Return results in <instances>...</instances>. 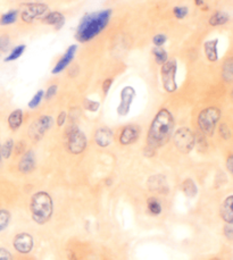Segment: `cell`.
I'll use <instances>...</instances> for the list:
<instances>
[{
  "instance_id": "obj_1",
  "label": "cell",
  "mask_w": 233,
  "mask_h": 260,
  "mask_svg": "<svg viewBox=\"0 0 233 260\" xmlns=\"http://www.w3.org/2000/svg\"><path fill=\"white\" fill-rule=\"evenodd\" d=\"M174 117L173 114L167 108L159 109L155 115L154 119L150 123L147 134V146H145L143 153L147 157H153L156 150L164 147L174 133Z\"/></svg>"
},
{
  "instance_id": "obj_2",
  "label": "cell",
  "mask_w": 233,
  "mask_h": 260,
  "mask_svg": "<svg viewBox=\"0 0 233 260\" xmlns=\"http://www.w3.org/2000/svg\"><path fill=\"white\" fill-rule=\"evenodd\" d=\"M111 9L86 13L81 18L75 30V39L80 43H86L98 37L108 26L111 18Z\"/></svg>"
},
{
  "instance_id": "obj_3",
  "label": "cell",
  "mask_w": 233,
  "mask_h": 260,
  "mask_svg": "<svg viewBox=\"0 0 233 260\" xmlns=\"http://www.w3.org/2000/svg\"><path fill=\"white\" fill-rule=\"evenodd\" d=\"M30 211L33 221L45 225L54 215V200L46 191H38L31 197Z\"/></svg>"
},
{
  "instance_id": "obj_4",
  "label": "cell",
  "mask_w": 233,
  "mask_h": 260,
  "mask_svg": "<svg viewBox=\"0 0 233 260\" xmlns=\"http://www.w3.org/2000/svg\"><path fill=\"white\" fill-rule=\"evenodd\" d=\"M222 116L221 109L216 106H210V107L203 108L199 113L197 117L198 127L200 129L201 134L205 137H213L215 133V129L218 122Z\"/></svg>"
},
{
  "instance_id": "obj_5",
  "label": "cell",
  "mask_w": 233,
  "mask_h": 260,
  "mask_svg": "<svg viewBox=\"0 0 233 260\" xmlns=\"http://www.w3.org/2000/svg\"><path fill=\"white\" fill-rule=\"evenodd\" d=\"M66 147L72 155H81L88 146L85 134L81 131L79 126L72 124L66 129Z\"/></svg>"
},
{
  "instance_id": "obj_6",
  "label": "cell",
  "mask_w": 233,
  "mask_h": 260,
  "mask_svg": "<svg viewBox=\"0 0 233 260\" xmlns=\"http://www.w3.org/2000/svg\"><path fill=\"white\" fill-rule=\"evenodd\" d=\"M48 5L40 2H28L22 5L19 16L23 23L32 24L38 21H42L48 13H49Z\"/></svg>"
},
{
  "instance_id": "obj_7",
  "label": "cell",
  "mask_w": 233,
  "mask_h": 260,
  "mask_svg": "<svg viewBox=\"0 0 233 260\" xmlns=\"http://www.w3.org/2000/svg\"><path fill=\"white\" fill-rule=\"evenodd\" d=\"M161 81L163 89L168 93H174L178 90V60L177 59H168L165 64L161 66Z\"/></svg>"
},
{
  "instance_id": "obj_8",
  "label": "cell",
  "mask_w": 233,
  "mask_h": 260,
  "mask_svg": "<svg viewBox=\"0 0 233 260\" xmlns=\"http://www.w3.org/2000/svg\"><path fill=\"white\" fill-rule=\"evenodd\" d=\"M172 137L174 146L184 155L190 153L193 150V148L196 147V134L187 126L178 128Z\"/></svg>"
},
{
  "instance_id": "obj_9",
  "label": "cell",
  "mask_w": 233,
  "mask_h": 260,
  "mask_svg": "<svg viewBox=\"0 0 233 260\" xmlns=\"http://www.w3.org/2000/svg\"><path fill=\"white\" fill-rule=\"evenodd\" d=\"M54 125V118L50 115H41L28 127V137L32 141H40L45 134L49 131Z\"/></svg>"
},
{
  "instance_id": "obj_10",
  "label": "cell",
  "mask_w": 233,
  "mask_h": 260,
  "mask_svg": "<svg viewBox=\"0 0 233 260\" xmlns=\"http://www.w3.org/2000/svg\"><path fill=\"white\" fill-rule=\"evenodd\" d=\"M137 97V91L131 85H126L121 90L120 93V105L116 108V112L118 115L121 117L126 116L130 113L131 106H132L133 101Z\"/></svg>"
},
{
  "instance_id": "obj_11",
  "label": "cell",
  "mask_w": 233,
  "mask_h": 260,
  "mask_svg": "<svg viewBox=\"0 0 233 260\" xmlns=\"http://www.w3.org/2000/svg\"><path fill=\"white\" fill-rule=\"evenodd\" d=\"M13 247L18 253H30L35 247V239L30 233L21 232L16 234L13 239Z\"/></svg>"
},
{
  "instance_id": "obj_12",
  "label": "cell",
  "mask_w": 233,
  "mask_h": 260,
  "mask_svg": "<svg viewBox=\"0 0 233 260\" xmlns=\"http://www.w3.org/2000/svg\"><path fill=\"white\" fill-rule=\"evenodd\" d=\"M76 51H77V45H71L67 47L64 55L57 60L54 69L51 70V74L57 75V74H61L62 72H64L67 67L72 64V61L76 55Z\"/></svg>"
},
{
  "instance_id": "obj_13",
  "label": "cell",
  "mask_w": 233,
  "mask_h": 260,
  "mask_svg": "<svg viewBox=\"0 0 233 260\" xmlns=\"http://www.w3.org/2000/svg\"><path fill=\"white\" fill-rule=\"evenodd\" d=\"M147 186L150 192L159 194H167L169 191L166 176L163 174H155L150 176L147 181Z\"/></svg>"
},
{
  "instance_id": "obj_14",
  "label": "cell",
  "mask_w": 233,
  "mask_h": 260,
  "mask_svg": "<svg viewBox=\"0 0 233 260\" xmlns=\"http://www.w3.org/2000/svg\"><path fill=\"white\" fill-rule=\"evenodd\" d=\"M140 137V127L138 125H126L122 128V131L120 133L119 141L122 146H130V144H133L138 141Z\"/></svg>"
},
{
  "instance_id": "obj_15",
  "label": "cell",
  "mask_w": 233,
  "mask_h": 260,
  "mask_svg": "<svg viewBox=\"0 0 233 260\" xmlns=\"http://www.w3.org/2000/svg\"><path fill=\"white\" fill-rule=\"evenodd\" d=\"M37 160H36V153L32 150H27L22 155L21 159L18 161V171L22 174H30L36 170Z\"/></svg>"
},
{
  "instance_id": "obj_16",
  "label": "cell",
  "mask_w": 233,
  "mask_h": 260,
  "mask_svg": "<svg viewBox=\"0 0 233 260\" xmlns=\"http://www.w3.org/2000/svg\"><path fill=\"white\" fill-rule=\"evenodd\" d=\"M114 140V132L113 129L107 126L99 127L95 132V142L100 148L109 147Z\"/></svg>"
},
{
  "instance_id": "obj_17",
  "label": "cell",
  "mask_w": 233,
  "mask_h": 260,
  "mask_svg": "<svg viewBox=\"0 0 233 260\" xmlns=\"http://www.w3.org/2000/svg\"><path fill=\"white\" fill-rule=\"evenodd\" d=\"M41 22L43 24H46V25L52 26L56 31H60V30H62L63 27H64L66 18L64 16V14L55 11V12L48 13L47 15L42 18Z\"/></svg>"
},
{
  "instance_id": "obj_18",
  "label": "cell",
  "mask_w": 233,
  "mask_h": 260,
  "mask_svg": "<svg viewBox=\"0 0 233 260\" xmlns=\"http://www.w3.org/2000/svg\"><path fill=\"white\" fill-rule=\"evenodd\" d=\"M220 216L226 224L233 225V194L227 196L220 207Z\"/></svg>"
},
{
  "instance_id": "obj_19",
  "label": "cell",
  "mask_w": 233,
  "mask_h": 260,
  "mask_svg": "<svg viewBox=\"0 0 233 260\" xmlns=\"http://www.w3.org/2000/svg\"><path fill=\"white\" fill-rule=\"evenodd\" d=\"M218 39L207 40L203 43V52L208 61L215 62L218 60Z\"/></svg>"
},
{
  "instance_id": "obj_20",
  "label": "cell",
  "mask_w": 233,
  "mask_h": 260,
  "mask_svg": "<svg viewBox=\"0 0 233 260\" xmlns=\"http://www.w3.org/2000/svg\"><path fill=\"white\" fill-rule=\"evenodd\" d=\"M23 118H24V114L22 109H15L9 114V116L7 118V123L9 128L12 131H17V129L22 126L23 124Z\"/></svg>"
},
{
  "instance_id": "obj_21",
  "label": "cell",
  "mask_w": 233,
  "mask_h": 260,
  "mask_svg": "<svg viewBox=\"0 0 233 260\" xmlns=\"http://www.w3.org/2000/svg\"><path fill=\"white\" fill-rule=\"evenodd\" d=\"M230 21V15L225 12H216L208 20L211 26H222Z\"/></svg>"
},
{
  "instance_id": "obj_22",
  "label": "cell",
  "mask_w": 233,
  "mask_h": 260,
  "mask_svg": "<svg viewBox=\"0 0 233 260\" xmlns=\"http://www.w3.org/2000/svg\"><path fill=\"white\" fill-rule=\"evenodd\" d=\"M181 190L188 198H195L198 194L197 184L192 179H186L181 184Z\"/></svg>"
},
{
  "instance_id": "obj_23",
  "label": "cell",
  "mask_w": 233,
  "mask_h": 260,
  "mask_svg": "<svg viewBox=\"0 0 233 260\" xmlns=\"http://www.w3.org/2000/svg\"><path fill=\"white\" fill-rule=\"evenodd\" d=\"M222 79L226 83H233V57L227 58L222 65Z\"/></svg>"
},
{
  "instance_id": "obj_24",
  "label": "cell",
  "mask_w": 233,
  "mask_h": 260,
  "mask_svg": "<svg viewBox=\"0 0 233 260\" xmlns=\"http://www.w3.org/2000/svg\"><path fill=\"white\" fill-rule=\"evenodd\" d=\"M19 16V12L17 9H11L6 13H4L2 16H0V25L2 26H8L12 25V24L17 21Z\"/></svg>"
},
{
  "instance_id": "obj_25",
  "label": "cell",
  "mask_w": 233,
  "mask_h": 260,
  "mask_svg": "<svg viewBox=\"0 0 233 260\" xmlns=\"http://www.w3.org/2000/svg\"><path fill=\"white\" fill-rule=\"evenodd\" d=\"M152 54L154 56L155 61H156V64L159 66H162L169 59L167 51L165 50L163 47H154L152 50Z\"/></svg>"
},
{
  "instance_id": "obj_26",
  "label": "cell",
  "mask_w": 233,
  "mask_h": 260,
  "mask_svg": "<svg viewBox=\"0 0 233 260\" xmlns=\"http://www.w3.org/2000/svg\"><path fill=\"white\" fill-rule=\"evenodd\" d=\"M147 208L149 213L154 216H158L162 214V205L157 198H154V197H150L147 199Z\"/></svg>"
},
{
  "instance_id": "obj_27",
  "label": "cell",
  "mask_w": 233,
  "mask_h": 260,
  "mask_svg": "<svg viewBox=\"0 0 233 260\" xmlns=\"http://www.w3.org/2000/svg\"><path fill=\"white\" fill-rule=\"evenodd\" d=\"M25 49H26L25 45H18L16 47H14L13 49L9 51V55L6 57V58H5V62H11V61L17 60L19 57H22Z\"/></svg>"
},
{
  "instance_id": "obj_28",
  "label": "cell",
  "mask_w": 233,
  "mask_h": 260,
  "mask_svg": "<svg viewBox=\"0 0 233 260\" xmlns=\"http://www.w3.org/2000/svg\"><path fill=\"white\" fill-rule=\"evenodd\" d=\"M14 147H15V143H14L13 139H8L4 142L2 146V156L3 159H9L14 151Z\"/></svg>"
},
{
  "instance_id": "obj_29",
  "label": "cell",
  "mask_w": 233,
  "mask_h": 260,
  "mask_svg": "<svg viewBox=\"0 0 233 260\" xmlns=\"http://www.w3.org/2000/svg\"><path fill=\"white\" fill-rule=\"evenodd\" d=\"M12 220L11 211L7 209H0V232L6 230Z\"/></svg>"
},
{
  "instance_id": "obj_30",
  "label": "cell",
  "mask_w": 233,
  "mask_h": 260,
  "mask_svg": "<svg viewBox=\"0 0 233 260\" xmlns=\"http://www.w3.org/2000/svg\"><path fill=\"white\" fill-rule=\"evenodd\" d=\"M45 99V91L43 90H38L37 92L35 93V95L31 98V100L28 101V108L30 109H36L38 108L39 106H40V104L42 103V100Z\"/></svg>"
},
{
  "instance_id": "obj_31",
  "label": "cell",
  "mask_w": 233,
  "mask_h": 260,
  "mask_svg": "<svg viewBox=\"0 0 233 260\" xmlns=\"http://www.w3.org/2000/svg\"><path fill=\"white\" fill-rule=\"evenodd\" d=\"M83 107L85 110H88L90 113H97L100 108V103L99 101L85 98L83 100Z\"/></svg>"
},
{
  "instance_id": "obj_32",
  "label": "cell",
  "mask_w": 233,
  "mask_h": 260,
  "mask_svg": "<svg viewBox=\"0 0 233 260\" xmlns=\"http://www.w3.org/2000/svg\"><path fill=\"white\" fill-rule=\"evenodd\" d=\"M189 14V8L187 6H176L173 8V15L178 20H183Z\"/></svg>"
},
{
  "instance_id": "obj_33",
  "label": "cell",
  "mask_w": 233,
  "mask_h": 260,
  "mask_svg": "<svg viewBox=\"0 0 233 260\" xmlns=\"http://www.w3.org/2000/svg\"><path fill=\"white\" fill-rule=\"evenodd\" d=\"M218 133H220L221 138L224 139V140H229L231 138V129L225 123L220 124V126H218Z\"/></svg>"
},
{
  "instance_id": "obj_34",
  "label": "cell",
  "mask_w": 233,
  "mask_h": 260,
  "mask_svg": "<svg viewBox=\"0 0 233 260\" xmlns=\"http://www.w3.org/2000/svg\"><path fill=\"white\" fill-rule=\"evenodd\" d=\"M167 42V37L164 33H157L153 37V45L155 47H163Z\"/></svg>"
},
{
  "instance_id": "obj_35",
  "label": "cell",
  "mask_w": 233,
  "mask_h": 260,
  "mask_svg": "<svg viewBox=\"0 0 233 260\" xmlns=\"http://www.w3.org/2000/svg\"><path fill=\"white\" fill-rule=\"evenodd\" d=\"M9 47H11V39L8 36H2L0 37V51L6 52L8 51Z\"/></svg>"
},
{
  "instance_id": "obj_36",
  "label": "cell",
  "mask_w": 233,
  "mask_h": 260,
  "mask_svg": "<svg viewBox=\"0 0 233 260\" xmlns=\"http://www.w3.org/2000/svg\"><path fill=\"white\" fill-rule=\"evenodd\" d=\"M57 91H58V86L56 84H52L50 85L49 88H48L46 91H45V99L46 100H50L55 97V95L57 94Z\"/></svg>"
},
{
  "instance_id": "obj_37",
  "label": "cell",
  "mask_w": 233,
  "mask_h": 260,
  "mask_svg": "<svg viewBox=\"0 0 233 260\" xmlns=\"http://www.w3.org/2000/svg\"><path fill=\"white\" fill-rule=\"evenodd\" d=\"M113 82H114V80L111 79V78L106 79V80L103 82V85H101V89H103V92H104L105 95L108 94L109 90H110V88H111V85H113Z\"/></svg>"
},
{
  "instance_id": "obj_38",
  "label": "cell",
  "mask_w": 233,
  "mask_h": 260,
  "mask_svg": "<svg viewBox=\"0 0 233 260\" xmlns=\"http://www.w3.org/2000/svg\"><path fill=\"white\" fill-rule=\"evenodd\" d=\"M0 260H13L11 251L6 248H0Z\"/></svg>"
},
{
  "instance_id": "obj_39",
  "label": "cell",
  "mask_w": 233,
  "mask_h": 260,
  "mask_svg": "<svg viewBox=\"0 0 233 260\" xmlns=\"http://www.w3.org/2000/svg\"><path fill=\"white\" fill-rule=\"evenodd\" d=\"M66 119H67V113L66 112H61L60 114H58V117H57V126L58 127L64 126L65 123H66Z\"/></svg>"
},
{
  "instance_id": "obj_40",
  "label": "cell",
  "mask_w": 233,
  "mask_h": 260,
  "mask_svg": "<svg viewBox=\"0 0 233 260\" xmlns=\"http://www.w3.org/2000/svg\"><path fill=\"white\" fill-rule=\"evenodd\" d=\"M223 234L227 240H233V225L226 224L223 230Z\"/></svg>"
},
{
  "instance_id": "obj_41",
  "label": "cell",
  "mask_w": 233,
  "mask_h": 260,
  "mask_svg": "<svg viewBox=\"0 0 233 260\" xmlns=\"http://www.w3.org/2000/svg\"><path fill=\"white\" fill-rule=\"evenodd\" d=\"M14 150H15V153L16 155H23L24 152H25V144H24V142L19 141L15 144V147H14Z\"/></svg>"
},
{
  "instance_id": "obj_42",
  "label": "cell",
  "mask_w": 233,
  "mask_h": 260,
  "mask_svg": "<svg viewBox=\"0 0 233 260\" xmlns=\"http://www.w3.org/2000/svg\"><path fill=\"white\" fill-rule=\"evenodd\" d=\"M225 165H226V170L229 171L231 175H233V153H231V155L227 156Z\"/></svg>"
},
{
  "instance_id": "obj_43",
  "label": "cell",
  "mask_w": 233,
  "mask_h": 260,
  "mask_svg": "<svg viewBox=\"0 0 233 260\" xmlns=\"http://www.w3.org/2000/svg\"><path fill=\"white\" fill-rule=\"evenodd\" d=\"M67 258H69V260H79V258H77L76 254L74 252H69V254H67Z\"/></svg>"
},
{
  "instance_id": "obj_44",
  "label": "cell",
  "mask_w": 233,
  "mask_h": 260,
  "mask_svg": "<svg viewBox=\"0 0 233 260\" xmlns=\"http://www.w3.org/2000/svg\"><path fill=\"white\" fill-rule=\"evenodd\" d=\"M197 6H203V0H193Z\"/></svg>"
},
{
  "instance_id": "obj_45",
  "label": "cell",
  "mask_w": 233,
  "mask_h": 260,
  "mask_svg": "<svg viewBox=\"0 0 233 260\" xmlns=\"http://www.w3.org/2000/svg\"><path fill=\"white\" fill-rule=\"evenodd\" d=\"M3 162V156H2V144H0V166H2Z\"/></svg>"
},
{
  "instance_id": "obj_46",
  "label": "cell",
  "mask_w": 233,
  "mask_h": 260,
  "mask_svg": "<svg viewBox=\"0 0 233 260\" xmlns=\"http://www.w3.org/2000/svg\"><path fill=\"white\" fill-rule=\"evenodd\" d=\"M211 260H221L220 258H217V257H214V258H212Z\"/></svg>"
},
{
  "instance_id": "obj_47",
  "label": "cell",
  "mask_w": 233,
  "mask_h": 260,
  "mask_svg": "<svg viewBox=\"0 0 233 260\" xmlns=\"http://www.w3.org/2000/svg\"><path fill=\"white\" fill-rule=\"evenodd\" d=\"M30 2H40V0H30Z\"/></svg>"
},
{
  "instance_id": "obj_48",
  "label": "cell",
  "mask_w": 233,
  "mask_h": 260,
  "mask_svg": "<svg viewBox=\"0 0 233 260\" xmlns=\"http://www.w3.org/2000/svg\"><path fill=\"white\" fill-rule=\"evenodd\" d=\"M231 97L233 98V90H232V92H231Z\"/></svg>"
}]
</instances>
